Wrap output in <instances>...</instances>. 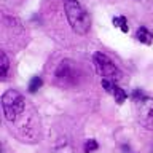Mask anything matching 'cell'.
Returning a JSON list of instances; mask_svg holds the SVG:
<instances>
[{"instance_id": "6da1fadb", "label": "cell", "mask_w": 153, "mask_h": 153, "mask_svg": "<svg viewBox=\"0 0 153 153\" xmlns=\"http://www.w3.org/2000/svg\"><path fill=\"white\" fill-rule=\"evenodd\" d=\"M64 11L67 16L72 30L78 35H85L89 32L91 27V18L86 8L78 0H64Z\"/></svg>"}, {"instance_id": "7a4b0ae2", "label": "cell", "mask_w": 153, "mask_h": 153, "mask_svg": "<svg viewBox=\"0 0 153 153\" xmlns=\"http://www.w3.org/2000/svg\"><path fill=\"white\" fill-rule=\"evenodd\" d=\"M132 99L139 123L148 131H153V97H148L140 89H136Z\"/></svg>"}, {"instance_id": "3957f363", "label": "cell", "mask_w": 153, "mask_h": 153, "mask_svg": "<svg viewBox=\"0 0 153 153\" xmlns=\"http://www.w3.org/2000/svg\"><path fill=\"white\" fill-rule=\"evenodd\" d=\"M2 108L5 120L10 123H14L26 108V100H24L22 94L18 93L16 89H8L2 96Z\"/></svg>"}, {"instance_id": "277c9868", "label": "cell", "mask_w": 153, "mask_h": 153, "mask_svg": "<svg viewBox=\"0 0 153 153\" xmlns=\"http://www.w3.org/2000/svg\"><path fill=\"white\" fill-rule=\"evenodd\" d=\"M56 81L62 86H74L78 83V76H80V70L76 64L72 59H64L59 62V65L56 67L54 72Z\"/></svg>"}, {"instance_id": "5b68a950", "label": "cell", "mask_w": 153, "mask_h": 153, "mask_svg": "<svg viewBox=\"0 0 153 153\" xmlns=\"http://www.w3.org/2000/svg\"><path fill=\"white\" fill-rule=\"evenodd\" d=\"M94 62H96V67H97V72L102 75V78L112 80L115 83H118V81L123 78L121 70L118 69L117 64H115L107 54H104V53H96Z\"/></svg>"}, {"instance_id": "8992f818", "label": "cell", "mask_w": 153, "mask_h": 153, "mask_svg": "<svg viewBox=\"0 0 153 153\" xmlns=\"http://www.w3.org/2000/svg\"><path fill=\"white\" fill-rule=\"evenodd\" d=\"M53 152H54V153H75L70 140H69V139H65V137L57 139L56 143L53 145Z\"/></svg>"}, {"instance_id": "52a82bcc", "label": "cell", "mask_w": 153, "mask_h": 153, "mask_svg": "<svg viewBox=\"0 0 153 153\" xmlns=\"http://www.w3.org/2000/svg\"><path fill=\"white\" fill-rule=\"evenodd\" d=\"M136 38L140 43H143V45H152L153 43V33L148 30L145 26H140L136 30Z\"/></svg>"}, {"instance_id": "ba28073f", "label": "cell", "mask_w": 153, "mask_h": 153, "mask_svg": "<svg viewBox=\"0 0 153 153\" xmlns=\"http://www.w3.org/2000/svg\"><path fill=\"white\" fill-rule=\"evenodd\" d=\"M112 94H113V97H115V102H117L118 105H121L124 100L128 99V93L124 89H121L118 85H115V88H113V91H112Z\"/></svg>"}, {"instance_id": "9c48e42d", "label": "cell", "mask_w": 153, "mask_h": 153, "mask_svg": "<svg viewBox=\"0 0 153 153\" xmlns=\"http://www.w3.org/2000/svg\"><path fill=\"white\" fill-rule=\"evenodd\" d=\"M112 22H113V26H115V27H118L121 32L128 33L129 26H128V19L124 18V16H115V18L112 19Z\"/></svg>"}, {"instance_id": "30bf717a", "label": "cell", "mask_w": 153, "mask_h": 153, "mask_svg": "<svg viewBox=\"0 0 153 153\" xmlns=\"http://www.w3.org/2000/svg\"><path fill=\"white\" fill-rule=\"evenodd\" d=\"M0 57H2V70H0V76H2V80H5L8 76L10 61H8V56H7V53H5V51L0 53Z\"/></svg>"}, {"instance_id": "8fae6325", "label": "cell", "mask_w": 153, "mask_h": 153, "mask_svg": "<svg viewBox=\"0 0 153 153\" xmlns=\"http://www.w3.org/2000/svg\"><path fill=\"white\" fill-rule=\"evenodd\" d=\"M42 85H43V80L40 76H32V80L29 81V93H32V94L37 93L42 88Z\"/></svg>"}, {"instance_id": "7c38bea8", "label": "cell", "mask_w": 153, "mask_h": 153, "mask_svg": "<svg viewBox=\"0 0 153 153\" xmlns=\"http://www.w3.org/2000/svg\"><path fill=\"white\" fill-rule=\"evenodd\" d=\"M99 148V143L94 140V139H88V140L85 142V145H83V150H85V153H93V152H96Z\"/></svg>"}]
</instances>
